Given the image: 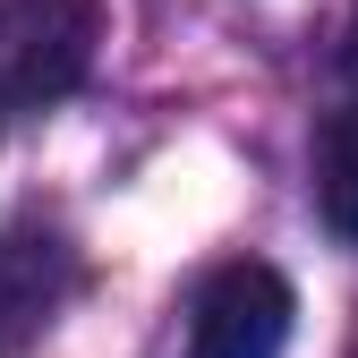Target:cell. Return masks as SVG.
Here are the masks:
<instances>
[{"mask_svg":"<svg viewBox=\"0 0 358 358\" xmlns=\"http://www.w3.org/2000/svg\"><path fill=\"white\" fill-rule=\"evenodd\" d=\"M350 60H358V52H350Z\"/></svg>","mask_w":358,"mask_h":358,"instance_id":"277c9868","label":"cell"},{"mask_svg":"<svg viewBox=\"0 0 358 358\" xmlns=\"http://www.w3.org/2000/svg\"><path fill=\"white\" fill-rule=\"evenodd\" d=\"M290 316L299 307L273 264H222L188 299V350L179 358H282Z\"/></svg>","mask_w":358,"mask_h":358,"instance_id":"7a4b0ae2","label":"cell"},{"mask_svg":"<svg viewBox=\"0 0 358 358\" xmlns=\"http://www.w3.org/2000/svg\"><path fill=\"white\" fill-rule=\"evenodd\" d=\"M103 43V0H0V111L77 94Z\"/></svg>","mask_w":358,"mask_h":358,"instance_id":"6da1fadb","label":"cell"},{"mask_svg":"<svg viewBox=\"0 0 358 358\" xmlns=\"http://www.w3.org/2000/svg\"><path fill=\"white\" fill-rule=\"evenodd\" d=\"M316 205L333 222V239L358 248V103H341L316 137Z\"/></svg>","mask_w":358,"mask_h":358,"instance_id":"3957f363","label":"cell"}]
</instances>
